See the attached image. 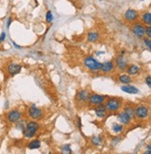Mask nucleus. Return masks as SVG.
<instances>
[{
  "label": "nucleus",
  "instance_id": "obj_1",
  "mask_svg": "<svg viewBox=\"0 0 151 154\" xmlns=\"http://www.w3.org/2000/svg\"><path fill=\"white\" fill-rule=\"evenodd\" d=\"M105 108H106L107 111L109 112H117L118 110L120 108L121 106V99L120 98H117V97H111L108 98L107 100L105 99Z\"/></svg>",
  "mask_w": 151,
  "mask_h": 154
},
{
  "label": "nucleus",
  "instance_id": "obj_2",
  "mask_svg": "<svg viewBox=\"0 0 151 154\" xmlns=\"http://www.w3.org/2000/svg\"><path fill=\"white\" fill-rule=\"evenodd\" d=\"M38 123L37 121H30V123H28L25 126V129L23 130V133H24V135L27 137V138H32L35 137V135L37 134V132L38 130Z\"/></svg>",
  "mask_w": 151,
  "mask_h": 154
},
{
  "label": "nucleus",
  "instance_id": "obj_3",
  "mask_svg": "<svg viewBox=\"0 0 151 154\" xmlns=\"http://www.w3.org/2000/svg\"><path fill=\"white\" fill-rule=\"evenodd\" d=\"M105 99H106V97H105L104 95H101V94H90L88 101H89V104L90 106H97L103 105L105 101Z\"/></svg>",
  "mask_w": 151,
  "mask_h": 154
},
{
  "label": "nucleus",
  "instance_id": "obj_4",
  "mask_svg": "<svg viewBox=\"0 0 151 154\" xmlns=\"http://www.w3.org/2000/svg\"><path fill=\"white\" fill-rule=\"evenodd\" d=\"M84 66H85L87 68H89L90 70L96 71L100 69L101 63L98 62L93 57H87V58L84 60Z\"/></svg>",
  "mask_w": 151,
  "mask_h": 154
},
{
  "label": "nucleus",
  "instance_id": "obj_5",
  "mask_svg": "<svg viewBox=\"0 0 151 154\" xmlns=\"http://www.w3.org/2000/svg\"><path fill=\"white\" fill-rule=\"evenodd\" d=\"M148 114H149L148 107H146L145 106H139L134 109V116L140 120L146 119V118L148 117Z\"/></svg>",
  "mask_w": 151,
  "mask_h": 154
},
{
  "label": "nucleus",
  "instance_id": "obj_6",
  "mask_svg": "<svg viewBox=\"0 0 151 154\" xmlns=\"http://www.w3.org/2000/svg\"><path fill=\"white\" fill-rule=\"evenodd\" d=\"M29 115L33 120H39L42 117V110L37 107L35 104H33L29 108Z\"/></svg>",
  "mask_w": 151,
  "mask_h": 154
},
{
  "label": "nucleus",
  "instance_id": "obj_7",
  "mask_svg": "<svg viewBox=\"0 0 151 154\" xmlns=\"http://www.w3.org/2000/svg\"><path fill=\"white\" fill-rule=\"evenodd\" d=\"M21 117H22V114L19 111V110L17 109H14V110H11L10 112H9V114L7 115V119L9 121V123H17V121H19L21 120Z\"/></svg>",
  "mask_w": 151,
  "mask_h": 154
},
{
  "label": "nucleus",
  "instance_id": "obj_8",
  "mask_svg": "<svg viewBox=\"0 0 151 154\" xmlns=\"http://www.w3.org/2000/svg\"><path fill=\"white\" fill-rule=\"evenodd\" d=\"M145 29H146V27L144 25H142L141 23H136L132 28L133 34H134L136 37H139V38L144 37V35H145Z\"/></svg>",
  "mask_w": 151,
  "mask_h": 154
},
{
  "label": "nucleus",
  "instance_id": "obj_9",
  "mask_svg": "<svg viewBox=\"0 0 151 154\" xmlns=\"http://www.w3.org/2000/svg\"><path fill=\"white\" fill-rule=\"evenodd\" d=\"M89 96H90V92L87 90H81L76 94V99L78 103H86L88 101V99H89Z\"/></svg>",
  "mask_w": 151,
  "mask_h": 154
},
{
  "label": "nucleus",
  "instance_id": "obj_10",
  "mask_svg": "<svg viewBox=\"0 0 151 154\" xmlns=\"http://www.w3.org/2000/svg\"><path fill=\"white\" fill-rule=\"evenodd\" d=\"M21 70H22V66L19 64H10L8 66V72L11 76H15V75L19 74Z\"/></svg>",
  "mask_w": 151,
  "mask_h": 154
},
{
  "label": "nucleus",
  "instance_id": "obj_11",
  "mask_svg": "<svg viewBox=\"0 0 151 154\" xmlns=\"http://www.w3.org/2000/svg\"><path fill=\"white\" fill-rule=\"evenodd\" d=\"M118 121H120L122 124H124V125L129 124L130 123H131V121H132V118L130 117L128 114L124 111V110L122 112L118 114Z\"/></svg>",
  "mask_w": 151,
  "mask_h": 154
},
{
  "label": "nucleus",
  "instance_id": "obj_12",
  "mask_svg": "<svg viewBox=\"0 0 151 154\" xmlns=\"http://www.w3.org/2000/svg\"><path fill=\"white\" fill-rule=\"evenodd\" d=\"M121 91H123L124 92H127V94H136L139 92L138 89L136 88L135 86H132L130 84H124L121 87Z\"/></svg>",
  "mask_w": 151,
  "mask_h": 154
},
{
  "label": "nucleus",
  "instance_id": "obj_13",
  "mask_svg": "<svg viewBox=\"0 0 151 154\" xmlns=\"http://www.w3.org/2000/svg\"><path fill=\"white\" fill-rule=\"evenodd\" d=\"M117 66L119 70H124L127 68V66H128L127 60H126L122 55L118 56L117 58Z\"/></svg>",
  "mask_w": 151,
  "mask_h": 154
},
{
  "label": "nucleus",
  "instance_id": "obj_14",
  "mask_svg": "<svg viewBox=\"0 0 151 154\" xmlns=\"http://www.w3.org/2000/svg\"><path fill=\"white\" fill-rule=\"evenodd\" d=\"M137 17H138V13L134 9H128L125 13L126 20L129 21H133L134 20L137 19Z\"/></svg>",
  "mask_w": 151,
  "mask_h": 154
},
{
  "label": "nucleus",
  "instance_id": "obj_15",
  "mask_svg": "<svg viewBox=\"0 0 151 154\" xmlns=\"http://www.w3.org/2000/svg\"><path fill=\"white\" fill-rule=\"evenodd\" d=\"M113 68H114V64L112 62H109V61H108V62H104L103 64H101V66H100V70L104 73L110 72Z\"/></svg>",
  "mask_w": 151,
  "mask_h": 154
},
{
  "label": "nucleus",
  "instance_id": "obj_16",
  "mask_svg": "<svg viewBox=\"0 0 151 154\" xmlns=\"http://www.w3.org/2000/svg\"><path fill=\"white\" fill-rule=\"evenodd\" d=\"M94 112H95L96 116L98 118H104L105 115H106L107 110H106V108H105L104 106L100 105V106H95V108H94Z\"/></svg>",
  "mask_w": 151,
  "mask_h": 154
},
{
  "label": "nucleus",
  "instance_id": "obj_17",
  "mask_svg": "<svg viewBox=\"0 0 151 154\" xmlns=\"http://www.w3.org/2000/svg\"><path fill=\"white\" fill-rule=\"evenodd\" d=\"M140 72V68L135 66V64H132V66H127V73L130 75V76H136L138 75Z\"/></svg>",
  "mask_w": 151,
  "mask_h": 154
},
{
  "label": "nucleus",
  "instance_id": "obj_18",
  "mask_svg": "<svg viewBox=\"0 0 151 154\" xmlns=\"http://www.w3.org/2000/svg\"><path fill=\"white\" fill-rule=\"evenodd\" d=\"M118 80L123 84H130L132 82V77L130 75H121Z\"/></svg>",
  "mask_w": 151,
  "mask_h": 154
},
{
  "label": "nucleus",
  "instance_id": "obj_19",
  "mask_svg": "<svg viewBox=\"0 0 151 154\" xmlns=\"http://www.w3.org/2000/svg\"><path fill=\"white\" fill-rule=\"evenodd\" d=\"M28 148L30 149H39L40 148V142L39 140H33L29 143V145H28Z\"/></svg>",
  "mask_w": 151,
  "mask_h": 154
},
{
  "label": "nucleus",
  "instance_id": "obj_20",
  "mask_svg": "<svg viewBox=\"0 0 151 154\" xmlns=\"http://www.w3.org/2000/svg\"><path fill=\"white\" fill-rule=\"evenodd\" d=\"M142 20L144 21V23L147 24V25H150V24H151V13L150 12H146L143 15Z\"/></svg>",
  "mask_w": 151,
  "mask_h": 154
},
{
  "label": "nucleus",
  "instance_id": "obj_21",
  "mask_svg": "<svg viewBox=\"0 0 151 154\" xmlns=\"http://www.w3.org/2000/svg\"><path fill=\"white\" fill-rule=\"evenodd\" d=\"M98 37H99V35H98V33H96V32H90V33H89V35H88V39H89V41L90 42H95Z\"/></svg>",
  "mask_w": 151,
  "mask_h": 154
},
{
  "label": "nucleus",
  "instance_id": "obj_22",
  "mask_svg": "<svg viewBox=\"0 0 151 154\" xmlns=\"http://www.w3.org/2000/svg\"><path fill=\"white\" fill-rule=\"evenodd\" d=\"M112 130H113L115 133H120L123 130V126L119 123H113L112 125Z\"/></svg>",
  "mask_w": 151,
  "mask_h": 154
},
{
  "label": "nucleus",
  "instance_id": "obj_23",
  "mask_svg": "<svg viewBox=\"0 0 151 154\" xmlns=\"http://www.w3.org/2000/svg\"><path fill=\"white\" fill-rule=\"evenodd\" d=\"M124 111L131 118H133V116H134V109H133L132 106H126L124 108Z\"/></svg>",
  "mask_w": 151,
  "mask_h": 154
},
{
  "label": "nucleus",
  "instance_id": "obj_24",
  "mask_svg": "<svg viewBox=\"0 0 151 154\" xmlns=\"http://www.w3.org/2000/svg\"><path fill=\"white\" fill-rule=\"evenodd\" d=\"M92 142L95 146H99V145L102 144V138L100 137H93L92 139Z\"/></svg>",
  "mask_w": 151,
  "mask_h": 154
},
{
  "label": "nucleus",
  "instance_id": "obj_25",
  "mask_svg": "<svg viewBox=\"0 0 151 154\" xmlns=\"http://www.w3.org/2000/svg\"><path fill=\"white\" fill-rule=\"evenodd\" d=\"M53 20V16H52V13L51 11H48L46 14V21L48 23H51V21Z\"/></svg>",
  "mask_w": 151,
  "mask_h": 154
},
{
  "label": "nucleus",
  "instance_id": "obj_26",
  "mask_svg": "<svg viewBox=\"0 0 151 154\" xmlns=\"http://www.w3.org/2000/svg\"><path fill=\"white\" fill-rule=\"evenodd\" d=\"M144 42H145L146 47H147V50H148V51H150V50H151V43H150V39H149V38H145V40H144Z\"/></svg>",
  "mask_w": 151,
  "mask_h": 154
},
{
  "label": "nucleus",
  "instance_id": "obj_27",
  "mask_svg": "<svg viewBox=\"0 0 151 154\" xmlns=\"http://www.w3.org/2000/svg\"><path fill=\"white\" fill-rule=\"evenodd\" d=\"M145 35H146V37L150 38L151 37V27L148 26V27H146V29H145Z\"/></svg>",
  "mask_w": 151,
  "mask_h": 154
},
{
  "label": "nucleus",
  "instance_id": "obj_28",
  "mask_svg": "<svg viewBox=\"0 0 151 154\" xmlns=\"http://www.w3.org/2000/svg\"><path fill=\"white\" fill-rule=\"evenodd\" d=\"M64 152L71 153V149H70V146L69 145H66V146L64 147Z\"/></svg>",
  "mask_w": 151,
  "mask_h": 154
},
{
  "label": "nucleus",
  "instance_id": "obj_29",
  "mask_svg": "<svg viewBox=\"0 0 151 154\" xmlns=\"http://www.w3.org/2000/svg\"><path fill=\"white\" fill-rule=\"evenodd\" d=\"M146 83L147 84V86L150 88L151 87V78L150 76H147V78H146Z\"/></svg>",
  "mask_w": 151,
  "mask_h": 154
},
{
  "label": "nucleus",
  "instance_id": "obj_30",
  "mask_svg": "<svg viewBox=\"0 0 151 154\" xmlns=\"http://www.w3.org/2000/svg\"><path fill=\"white\" fill-rule=\"evenodd\" d=\"M5 38H6V33H5V32H3V33L0 35V43L4 41Z\"/></svg>",
  "mask_w": 151,
  "mask_h": 154
},
{
  "label": "nucleus",
  "instance_id": "obj_31",
  "mask_svg": "<svg viewBox=\"0 0 151 154\" xmlns=\"http://www.w3.org/2000/svg\"><path fill=\"white\" fill-rule=\"evenodd\" d=\"M11 21H12V18H9V19H8V23H7V26L9 27L10 26V23H11Z\"/></svg>",
  "mask_w": 151,
  "mask_h": 154
}]
</instances>
